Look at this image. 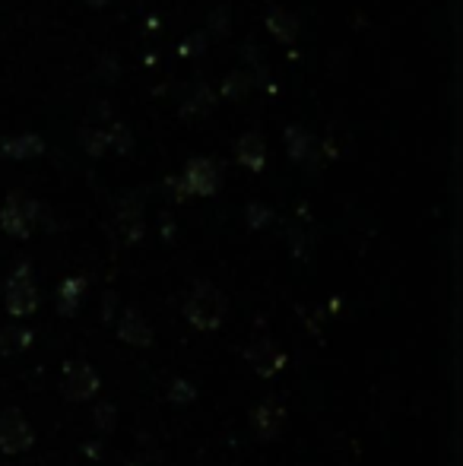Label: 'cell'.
<instances>
[{
  "instance_id": "6da1fadb",
  "label": "cell",
  "mask_w": 463,
  "mask_h": 466,
  "mask_svg": "<svg viewBox=\"0 0 463 466\" xmlns=\"http://www.w3.org/2000/svg\"><path fill=\"white\" fill-rule=\"evenodd\" d=\"M185 320L200 333H213L226 320V295L213 282H197L185 299Z\"/></svg>"
},
{
  "instance_id": "7a4b0ae2",
  "label": "cell",
  "mask_w": 463,
  "mask_h": 466,
  "mask_svg": "<svg viewBox=\"0 0 463 466\" xmlns=\"http://www.w3.org/2000/svg\"><path fill=\"white\" fill-rule=\"evenodd\" d=\"M4 301H6V311H10L13 318H29V314H35L38 289H35V277H32L29 264H19L16 270L6 277Z\"/></svg>"
},
{
  "instance_id": "3957f363",
  "label": "cell",
  "mask_w": 463,
  "mask_h": 466,
  "mask_svg": "<svg viewBox=\"0 0 463 466\" xmlns=\"http://www.w3.org/2000/svg\"><path fill=\"white\" fill-rule=\"evenodd\" d=\"M38 219V203L25 194H10L0 209V226H4L6 235L13 238H29L32 228H35Z\"/></svg>"
},
{
  "instance_id": "277c9868",
  "label": "cell",
  "mask_w": 463,
  "mask_h": 466,
  "mask_svg": "<svg viewBox=\"0 0 463 466\" xmlns=\"http://www.w3.org/2000/svg\"><path fill=\"white\" fill-rule=\"evenodd\" d=\"M32 444H35V429L29 425V419H25L16 406L0 412V451L16 457V454H25Z\"/></svg>"
},
{
  "instance_id": "5b68a950",
  "label": "cell",
  "mask_w": 463,
  "mask_h": 466,
  "mask_svg": "<svg viewBox=\"0 0 463 466\" xmlns=\"http://www.w3.org/2000/svg\"><path fill=\"white\" fill-rule=\"evenodd\" d=\"M134 147V137L130 130L124 127L121 121H112V124H102V127H89L83 134V149L89 156H106V153H130Z\"/></svg>"
},
{
  "instance_id": "8992f818",
  "label": "cell",
  "mask_w": 463,
  "mask_h": 466,
  "mask_svg": "<svg viewBox=\"0 0 463 466\" xmlns=\"http://www.w3.org/2000/svg\"><path fill=\"white\" fill-rule=\"evenodd\" d=\"M219 181H223V172L213 159H191L181 172L178 190L181 194H194V197H210L219 190Z\"/></svg>"
},
{
  "instance_id": "52a82bcc",
  "label": "cell",
  "mask_w": 463,
  "mask_h": 466,
  "mask_svg": "<svg viewBox=\"0 0 463 466\" xmlns=\"http://www.w3.org/2000/svg\"><path fill=\"white\" fill-rule=\"evenodd\" d=\"M99 387H102V378L93 365L67 362L64 378H61V393L70 400V403H86V400H93L96 393H99Z\"/></svg>"
},
{
  "instance_id": "ba28073f",
  "label": "cell",
  "mask_w": 463,
  "mask_h": 466,
  "mask_svg": "<svg viewBox=\"0 0 463 466\" xmlns=\"http://www.w3.org/2000/svg\"><path fill=\"white\" fill-rule=\"evenodd\" d=\"M245 362L251 365L260 378H273V374H279L286 369V352L273 343V337H267V333H254L251 343L245 346Z\"/></svg>"
},
{
  "instance_id": "9c48e42d",
  "label": "cell",
  "mask_w": 463,
  "mask_h": 466,
  "mask_svg": "<svg viewBox=\"0 0 463 466\" xmlns=\"http://www.w3.org/2000/svg\"><path fill=\"white\" fill-rule=\"evenodd\" d=\"M112 228H115L117 238L127 241V245L140 241L143 232H146V222H143V203L140 200H124L121 207L115 209Z\"/></svg>"
},
{
  "instance_id": "30bf717a",
  "label": "cell",
  "mask_w": 463,
  "mask_h": 466,
  "mask_svg": "<svg viewBox=\"0 0 463 466\" xmlns=\"http://www.w3.org/2000/svg\"><path fill=\"white\" fill-rule=\"evenodd\" d=\"M251 425L264 441H273V438H279V431L286 429V406L279 403V400H264V403L254 406Z\"/></svg>"
},
{
  "instance_id": "8fae6325",
  "label": "cell",
  "mask_w": 463,
  "mask_h": 466,
  "mask_svg": "<svg viewBox=\"0 0 463 466\" xmlns=\"http://www.w3.org/2000/svg\"><path fill=\"white\" fill-rule=\"evenodd\" d=\"M117 337L130 346H149L153 343V327L146 324V318H143L140 311L127 308V311L121 314V320H117Z\"/></svg>"
},
{
  "instance_id": "7c38bea8",
  "label": "cell",
  "mask_w": 463,
  "mask_h": 466,
  "mask_svg": "<svg viewBox=\"0 0 463 466\" xmlns=\"http://www.w3.org/2000/svg\"><path fill=\"white\" fill-rule=\"evenodd\" d=\"M283 140H286V149H289V156L296 162H302V166H311V162H315L317 140L311 137V130L302 127V124H292V127H286Z\"/></svg>"
},
{
  "instance_id": "4fadbf2b",
  "label": "cell",
  "mask_w": 463,
  "mask_h": 466,
  "mask_svg": "<svg viewBox=\"0 0 463 466\" xmlns=\"http://www.w3.org/2000/svg\"><path fill=\"white\" fill-rule=\"evenodd\" d=\"M235 159H238L245 168H251V172H260L264 162H267L264 137L260 134H241L238 143H235Z\"/></svg>"
},
{
  "instance_id": "5bb4252c",
  "label": "cell",
  "mask_w": 463,
  "mask_h": 466,
  "mask_svg": "<svg viewBox=\"0 0 463 466\" xmlns=\"http://www.w3.org/2000/svg\"><path fill=\"white\" fill-rule=\"evenodd\" d=\"M42 153H45V140L38 134H19L0 140V156H6V159H32V156H42Z\"/></svg>"
},
{
  "instance_id": "9a60e30c",
  "label": "cell",
  "mask_w": 463,
  "mask_h": 466,
  "mask_svg": "<svg viewBox=\"0 0 463 466\" xmlns=\"http://www.w3.org/2000/svg\"><path fill=\"white\" fill-rule=\"evenodd\" d=\"M83 295H86V279L83 277H70L64 279L61 286H57V311L64 314V318H74L76 308H80Z\"/></svg>"
},
{
  "instance_id": "2e32d148",
  "label": "cell",
  "mask_w": 463,
  "mask_h": 466,
  "mask_svg": "<svg viewBox=\"0 0 463 466\" xmlns=\"http://www.w3.org/2000/svg\"><path fill=\"white\" fill-rule=\"evenodd\" d=\"M267 29L273 32V35L279 38V42H286V45H292L296 42V35H298V19L292 16V13H286L283 6H273L270 13H267Z\"/></svg>"
},
{
  "instance_id": "e0dca14e",
  "label": "cell",
  "mask_w": 463,
  "mask_h": 466,
  "mask_svg": "<svg viewBox=\"0 0 463 466\" xmlns=\"http://www.w3.org/2000/svg\"><path fill=\"white\" fill-rule=\"evenodd\" d=\"M213 105V89L206 86V83H194V86L185 89V98H181V111H191V115H197V111L210 108Z\"/></svg>"
},
{
  "instance_id": "ac0fdd59",
  "label": "cell",
  "mask_w": 463,
  "mask_h": 466,
  "mask_svg": "<svg viewBox=\"0 0 463 466\" xmlns=\"http://www.w3.org/2000/svg\"><path fill=\"white\" fill-rule=\"evenodd\" d=\"M32 343V330H23V327H13V330L0 333V356L4 352H19Z\"/></svg>"
},
{
  "instance_id": "d6986e66",
  "label": "cell",
  "mask_w": 463,
  "mask_h": 466,
  "mask_svg": "<svg viewBox=\"0 0 463 466\" xmlns=\"http://www.w3.org/2000/svg\"><path fill=\"white\" fill-rule=\"evenodd\" d=\"M247 86H251V76L241 74V70H235V74H229L223 80V96L226 98H241L247 93Z\"/></svg>"
},
{
  "instance_id": "ffe728a7",
  "label": "cell",
  "mask_w": 463,
  "mask_h": 466,
  "mask_svg": "<svg viewBox=\"0 0 463 466\" xmlns=\"http://www.w3.org/2000/svg\"><path fill=\"white\" fill-rule=\"evenodd\" d=\"M245 216H247V226L251 228H264L267 222L273 219L270 207H264V203H251V207L245 209Z\"/></svg>"
},
{
  "instance_id": "44dd1931",
  "label": "cell",
  "mask_w": 463,
  "mask_h": 466,
  "mask_svg": "<svg viewBox=\"0 0 463 466\" xmlns=\"http://www.w3.org/2000/svg\"><path fill=\"white\" fill-rule=\"evenodd\" d=\"M194 397H197V390L187 380H172V390H168L172 403H194Z\"/></svg>"
},
{
  "instance_id": "7402d4cb",
  "label": "cell",
  "mask_w": 463,
  "mask_h": 466,
  "mask_svg": "<svg viewBox=\"0 0 463 466\" xmlns=\"http://www.w3.org/2000/svg\"><path fill=\"white\" fill-rule=\"evenodd\" d=\"M204 42H206V35L197 32V35H191L187 42H181V55H200V51H204Z\"/></svg>"
},
{
  "instance_id": "603a6c76",
  "label": "cell",
  "mask_w": 463,
  "mask_h": 466,
  "mask_svg": "<svg viewBox=\"0 0 463 466\" xmlns=\"http://www.w3.org/2000/svg\"><path fill=\"white\" fill-rule=\"evenodd\" d=\"M96 422L106 429V422H108V429H112V422H115V406H108V403H102L99 410H96Z\"/></svg>"
},
{
  "instance_id": "cb8c5ba5",
  "label": "cell",
  "mask_w": 463,
  "mask_h": 466,
  "mask_svg": "<svg viewBox=\"0 0 463 466\" xmlns=\"http://www.w3.org/2000/svg\"><path fill=\"white\" fill-rule=\"evenodd\" d=\"M226 16H229V10H226V6H219V10L210 16V25H213V29H216V32H226V29H229V23H226Z\"/></svg>"
},
{
  "instance_id": "d4e9b609",
  "label": "cell",
  "mask_w": 463,
  "mask_h": 466,
  "mask_svg": "<svg viewBox=\"0 0 463 466\" xmlns=\"http://www.w3.org/2000/svg\"><path fill=\"white\" fill-rule=\"evenodd\" d=\"M86 4H89V6H106L108 0H86Z\"/></svg>"
}]
</instances>
